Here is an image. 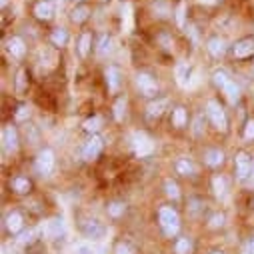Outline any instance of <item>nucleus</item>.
Segmentation results:
<instances>
[{
	"label": "nucleus",
	"mask_w": 254,
	"mask_h": 254,
	"mask_svg": "<svg viewBox=\"0 0 254 254\" xmlns=\"http://www.w3.org/2000/svg\"><path fill=\"white\" fill-rule=\"evenodd\" d=\"M102 146H104V140H102L100 136H92V138L84 144V148H82L84 160H94V158H98L100 152H102Z\"/></svg>",
	"instance_id": "8"
},
{
	"label": "nucleus",
	"mask_w": 254,
	"mask_h": 254,
	"mask_svg": "<svg viewBox=\"0 0 254 254\" xmlns=\"http://www.w3.org/2000/svg\"><path fill=\"white\" fill-rule=\"evenodd\" d=\"M206 112H208V118L212 120V124L216 126V128H218L220 132H224V130L228 128V118H226V112H224V108H222L216 100H208V104H206Z\"/></svg>",
	"instance_id": "2"
},
{
	"label": "nucleus",
	"mask_w": 254,
	"mask_h": 254,
	"mask_svg": "<svg viewBox=\"0 0 254 254\" xmlns=\"http://www.w3.org/2000/svg\"><path fill=\"white\" fill-rule=\"evenodd\" d=\"M252 178H254V166H252Z\"/></svg>",
	"instance_id": "47"
},
{
	"label": "nucleus",
	"mask_w": 254,
	"mask_h": 254,
	"mask_svg": "<svg viewBox=\"0 0 254 254\" xmlns=\"http://www.w3.org/2000/svg\"><path fill=\"white\" fill-rule=\"evenodd\" d=\"M32 240H34V230L22 232V234H20V238H18V242H20V244H28V242H32Z\"/></svg>",
	"instance_id": "39"
},
{
	"label": "nucleus",
	"mask_w": 254,
	"mask_h": 254,
	"mask_svg": "<svg viewBox=\"0 0 254 254\" xmlns=\"http://www.w3.org/2000/svg\"><path fill=\"white\" fill-rule=\"evenodd\" d=\"M176 78H178V84L182 88H186L190 84V78H192V66L186 64V62H182V64H178L176 68Z\"/></svg>",
	"instance_id": "14"
},
{
	"label": "nucleus",
	"mask_w": 254,
	"mask_h": 254,
	"mask_svg": "<svg viewBox=\"0 0 254 254\" xmlns=\"http://www.w3.org/2000/svg\"><path fill=\"white\" fill-rule=\"evenodd\" d=\"M184 10H186V6L180 4L178 6V24H184Z\"/></svg>",
	"instance_id": "44"
},
{
	"label": "nucleus",
	"mask_w": 254,
	"mask_h": 254,
	"mask_svg": "<svg viewBox=\"0 0 254 254\" xmlns=\"http://www.w3.org/2000/svg\"><path fill=\"white\" fill-rule=\"evenodd\" d=\"M114 250H116V254H134V250L128 242H118Z\"/></svg>",
	"instance_id": "36"
},
{
	"label": "nucleus",
	"mask_w": 254,
	"mask_h": 254,
	"mask_svg": "<svg viewBox=\"0 0 254 254\" xmlns=\"http://www.w3.org/2000/svg\"><path fill=\"white\" fill-rule=\"evenodd\" d=\"M74 254H92V250H90L88 244H80V246L74 248Z\"/></svg>",
	"instance_id": "42"
},
{
	"label": "nucleus",
	"mask_w": 254,
	"mask_h": 254,
	"mask_svg": "<svg viewBox=\"0 0 254 254\" xmlns=\"http://www.w3.org/2000/svg\"><path fill=\"white\" fill-rule=\"evenodd\" d=\"M124 208H126V206H124L122 202H112V204L108 206V214H110V216H120V214L124 212Z\"/></svg>",
	"instance_id": "35"
},
{
	"label": "nucleus",
	"mask_w": 254,
	"mask_h": 254,
	"mask_svg": "<svg viewBox=\"0 0 254 254\" xmlns=\"http://www.w3.org/2000/svg\"><path fill=\"white\" fill-rule=\"evenodd\" d=\"M16 88L18 90H24V70L18 72V78H16Z\"/></svg>",
	"instance_id": "43"
},
{
	"label": "nucleus",
	"mask_w": 254,
	"mask_h": 254,
	"mask_svg": "<svg viewBox=\"0 0 254 254\" xmlns=\"http://www.w3.org/2000/svg\"><path fill=\"white\" fill-rule=\"evenodd\" d=\"M10 186H12L14 192H18V194H26V192H30V188H32L30 180L24 178V176H16V178H12Z\"/></svg>",
	"instance_id": "19"
},
{
	"label": "nucleus",
	"mask_w": 254,
	"mask_h": 254,
	"mask_svg": "<svg viewBox=\"0 0 254 254\" xmlns=\"http://www.w3.org/2000/svg\"><path fill=\"white\" fill-rule=\"evenodd\" d=\"M174 250H176V254H188L192 250V242H190V238H178Z\"/></svg>",
	"instance_id": "31"
},
{
	"label": "nucleus",
	"mask_w": 254,
	"mask_h": 254,
	"mask_svg": "<svg viewBox=\"0 0 254 254\" xmlns=\"http://www.w3.org/2000/svg\"><path fill=\"white\" fill-rule=\"evenodd\" d=\"M30 116V108L28 106H20L18 112H16V120H26Z\"/></svg>",
	"instance_id": "40"
},
{
	"label": "nucleus",
	"mask_w": 254,
	"mask_h": 254,
	"mask_svg": "<svg viewBox=\"0 0 254 254\" xmlns=\"http://www.w3.org/2000/svg\"><path fill=\"white\" fill-rule=\"evenodd\" d=\"M168 98H156V100H152L150 104H148V116L150 118H158V116H162V112L168 108Z\"/></svg>",
	"instance_id": "17"
},
{
	"label": "nucleus",
	"mask_w": 254,
	"mask_h": 254,
	"mask_svg": "<svg viewBox=\"0 0 254 254\" xmlns=\"http://www.w3.org/2000/svg\"><path fill=\"white\" fill-rule=\"evenodd\" d=\"M222 90H224L226 98H228L232 104H236V102H238V98H240V86H238L234 80H230V82H228V84H226Z\"/></svg>",
	"instance_id": "23"
},
{
	"label": "nucleus",
	"mask_w": 254,
	"mask_h": 254,
	"mask_svg": "<svg viewBox=\"0 0 254 254\" xmlns=\"http://www.w3.org/2000/svg\"><path fill=\"white\" fill-rule=\"evenodd\" d=\"M50 40H52L54 46H64V44L68 42V32H66L64 28H56V30L52 32Z\"/></svg>",
	"instance_id": "26"
},
{
	"label": "nucleus",
	"mask_w": 254,
	"mask_h": 254,
	"mask_svg": "<svg viewBox=\"0 0 254 254\" xmlns=\"http://www.w3.org/2000/svg\"><path fill=\"white\" fill-rule=\"evenodd\" d=\"M36 170L40 172V174H50L52 172V168H54V152L52 150H48V148H44V150H40L38 152V156H36Z\"/></svg>",
	"instance_id": "6"
},
{
	"label": "nucleus",
	"mask_w": 254,
	"mask_h": 254,
	"mask_svg": "<svg viewBox=\"0 0 254 254\" xmlns=\"http://www.w3.org/2000/svg\"><path fill=\"white\" fill-rule=\"evenodd\" d=\"M110 50H112V38L108 34H102L100 40H98V54L100 56H106Z\"/></svg>",
	"instance_id": "30"
},
{
	"label": "nucleus",
	"mask_w": 254,
	"mask_h": 254,
	"mask_svg": "<svg viewBox=\"0 0 254 254\" xmlns=\"http://www.w3.org/2000/svg\"><path fill=\"white\" fill-rule=\"evenodd\" d=\"M90 46H92V36H90L88 32H84V34L80 36V40H78V54H80L82 58H86L88 52H90Z\"/></svg>",
	"instance_id": "24"
},
{
	"label": "nucleus",
	"mask_w": 254,
	"mask_h": 254,
	"mask_svg": "<svg viewBox=\"0 0 254 254\" xmlns=\"http://www.w3.org/2000/svg\"><path fill=\"white\" fill-rule=\"evenodd\" d=\"M104 76H106L108 90H110V92H116V90L120 88V70H118L116 66H108L106 72H104Z\"/></svg>",
	"instance_id": "15"
},
{
	"label": "nucleus",
	"mask_w": 254,
	"mask_h": 254,
	"mask_svg": "<svg viewBox=\"0 0 254 254\" xmlns=\"http://www.w3.org/2000/svg\"><path fill=\"white\" fill-rule=\"evenodd\" d=\"M2 148L4 154H12L18 148V132L14 130V126H4L2 130Z\"/></svg>",
	"instance_id": "7"
},
{
	"label": "nucleus",
	"mask_w": 254,
	"mask_h": 254,
	"mask_svg": "<svg viewBox=\"0 0 254 254\" xmlns=\"http://www.w3.org/2000/svg\"><path fill=\"white\" fill-rule=\"evenodd\" d=\"M84 130L86 132H96V130H100L102 128V116H92V118H88V120H84Z\"/></svg>",
	"instance_id": "28"
},
{
	"label": "nucleus",
	"mask_w": 254,
	"mask_h": 254,
	"mask_svg": "<svg viewBox=\"0 0 254 254\" xmlns=\"http://www.w3.org/2000/svg\"><path fill=\"white\" fill-rule=\"evenodd\" d=\"M88 14H90V8H88V6H76V8L70 12V18H72V22L80 24V22H84V20L88 18Z\"/></svg>",
	"instance_id": "27"
},
{
	"label": "nucleus",
	"mask_w": 254,
	"mask_h": 254,
	"mask_svg": "<svg viewBox=\"0 0 254 254\" xmlns=\"http://www.w3.org/2000/svg\"><path fill=\"white\" fill-rule=\"evenodd\" d=\"M44 234L48 238H60L64 234V222H62V218H50L44 224Z\"/></svg>",
	"instance_id": "10"
},
{
	"label": "nucleus",
	"mask_w": 254,
	"mask_h": 254,
	"mask_svg": "<svg viewBox=\"0 0 254 254\" xmlns=\"http://www.w3.org/2000/svg\"><path fill=\"white\" fill-rule=\"evenodd\" d=\"M212 254H222V252H212Z\"/></svg>",
	"instance_id": "49"
},
{
	"label": "nucleus",
	"mask_w": 254,
	"mask_h": 254,
	"mask_svg": "<svg viewBox=\"0 0 254 254\" xmlns=\"http://www.w3.org/2000/svg\"><path fill=\"white\" fill-rule=\"evenodd\" d=\"M34 14L40 20H50L54 16V4L50 0H40V2H36V6H34Z\"/></svg>",
	"instance_id": "11"
},
{
	"label": "nucleus",
	"mask_w": 254,
	"mask_h": 254,
	"mask_svg": "<svg viewBox=\"0 0 254 254\" xmlns=\"http://www.w3.org/2000/svg\"><path fill=\"white\" fill-rule=\"evenodd\" d=\"M212 188H214V194L218 198H224L226 196V178L224 176H214L212 178Z\"/></svg>",
	"instance_id": "25"
},
{
	"label": "nucleus",
	"mask_w": 254,
	"mask_h": 254,
	"mask_svg": "<svg viewBox=\"0 0 254 254\" xmlns=\"http://www.w3.org/2000/svg\"><path fill=\"white\" fill-rule=\"evenodd\" d=\"M74 2H82V0H74Z\"/></svg>",
	"instance_id": "48"
},
{
	"label": "nucleus",
	"mask_w": 254,
	"mask_h": 254,
	"mask_svg": "<svg viewBox=\"0 0 254 254\" xmlns=\"http://www.w3.org/2000/svg\"><path fill=\"white\" fill-rule=\"evenodd\" d=\"M8 4V0H2V6H6Z\"/></svg>",
	"instance_id": "46"
},
{
	"label": "nucleus",
	"mask_w": 254,
	"mask_h": 254,
	"mask_svg": "<svg viewBox=\"0 0 254 254\" xmlns=\"http://www.w3.org/2000/svg\"><path fill=\"white\" fill-rule=\"evenodd\" d=\"M224 224V214H214L212 218H210V226L212 228H220Z\"/></svg>",
	"instance_id": "38"
},
{
	"label": "nucleus",
	"mask_w": 254,
	"mask_h": 254,
	"mask_svg": "<svg viewBox=\"0 0 254 254\" xmlns=\"http://www.w3.org/2000/svg\"><path fill=\"white\" fill-rule=\"evenodd\" d=\"M158 222L166 236H174L180 230V216L172 206H162L158 210Z\"/></svg>",
	"instance_id": "1"
},
{
	"label": "nucleus",
	"mask_w": 254,
	"mask_h": 254,
	"mask_svg": "<svg viewBox=\"0 0 254 254\" xmlns=\"http://www.w3.org/2000/svg\"><path fill=\"white\" fill-rule=\"evenodd\" d=\"M204 160L208 166H220L224 162V152L220 148H210V150H206Z\"/></svg>",
	"instance_id": "20"
},
{
	"label": "nucleus",
	"mask_w": 254,
	"mask_h": 254,
	"mask_svg": "<svg viewBox=\"0 0 254 254\" xmlns=\"http://www.w3.org/2000/svg\"><path fill=\"white\" fill-rule=\"evenodd\" d=\"M136 84H138L140 92H142L144 96H148V98H154V96L158 94V82H156V78L150 76L148 72H140V74L136 76Z\"/></svg>",
	"instance_id": "5"
},
{
	"label": "nucleus",
	"mask_w": 254,
	"mask_h": 254,
	"mask_svg": "<svg viewBox=\"0 0 254 254\" xmlns=\"http://www.w3.org/2000/svg\"><path fill=\"white\" fill-rule=\"evenodd\" d=\"M22 224H24V218H22L20 212H10V214L6 216V230H8L10 234L20 232V230H22Z\"/></svg>",
	"instance_id": "16"
},
{
	"label": "nucleus",
	"mask_w": 254,
	"mask_h": 254,
	"mask_svg": "<svg viewBox=\"0 0 254 254\" xmlns=\"http://www.w3.org/2000/svg\"><path fill=\"white\" fill-rule=\"evenodd\" d=\"M188 122V114H186V108L184 106H176L172 110V124L176 126V128H184Z\"/></svg>",
	"instance_id": "21"
},
{
	"label": "nucleus",
	"mask_w": 254,
	"mask_h": 254,
	"mask_svg": "<svg viewBox=\"0 0 254 254\" xmlns=\"http://www.w3.org/2000/svg\"><path fill=\"white\" fill-rule=\"evenodd\" d=\"M202 128H204V126H202V114H198L196 120H194V134L200 136L202 134Z\"/></svg>",
	"instance_id": "41"
},
{
	"label": "nucleus",
	"mask_w": 254,
	"mask_h": 254,
	"mask_svg": "<svg viewBox=\"0 0 254 254\" xmlns=\"http://www.w3.org/2000/svg\"><path fill=\"white\" fill-rule=\"evenodd\" d=\"M208 2H214V0H208Z\"/></svg>",
	"instance_id": "50"
},
{
	"label": "nucleus",
	"mask_w": 254,
	"mask_h": 254,
	"mask_svg": "<svg viewBox=\"0 0 254 254\" xmlns=\"http://www.w3.org/2000/svg\"><path fill=\"white\" fill-rule=\"evenodd\" d=\"M164 190H166V196H168V198H172V200H176V198L180 196L178 184H176L174 180H166V182H164Z\"/></svg>",
	"instance_id": "32"
},
{
	"label": "nucleus",
	"mask_w": 254,
	"mask_h": 254,
	"mask_svg": "<svg viewBox=\"0 0 254 254\" xmlns=\"http://www.w3.org/2000/svg\"><path fill=\"white\" fill-rule=\"evenodd\" d=\"M152 10H154V16H160V18H164V16H168V14H170V10H168V4H166V2H156V4L152 6Z\"/></svg>",
	"instance_id": "34"
},
{
	"label": "nucleus",
	"mask_w": 254,
	"mask_h": 254,
	"mask_svg": "<svg viewBox=\"0 0 254 254\" xmlns=\"http://www.w3.org/2000/svg\"><path fill=\"white\" fill-rule=\"evenodd\" d=\"M82 232L88 238H100V236H104V226L98 220H84L82 222Z\"/></svg>",
	"instance_id": "12"
},
{
	"label": "nucleus",
	"mask_w": 254,
	"mask_h": 254,
	"mask_svg": "<svg viewBox=\"0 0 254 254\" xmlns=\"http://www.w3.org/2000/svg\"><path fill=\"white\" fill-rule=\"evenodd\" d=\"M176 170H178V174H182V176H190V174H194V164H192V160H188V158H178L176 160Z\"/></svg>",
	"instance_id": "22"
},
{
	"label": "nucleus",
	"mask_w": 254,
	"mask_h": 254,
	"mask_svg": "<svg viewBox=\"0 0 254 254\" xmlns=\"http://www.w3.org/2000/svg\"><path fill=\"white\" fill-rule=\"evenodd\" d=\"M230 80H232V78L228 76V72H226V70H214V74H212V82H214L220 90H222Z\"/></svg>",
	"instance_id": "29"
},
{
	"label": "nucleus",
	"mask_w": 254,
	"mask_h": 254,
	"mask_svg": "<svg viewBox=\"0 0 254 254\" xmlns=\"http://www.w3.org/2000/svg\"><path fill=\"white\" fill-rule=\"evenodd\" d=\"M132 146H134V152H136L140 158L152 154V150H154L152 138H150L148 134H144V132H134V134H132Z\"/></svg>",
	"instance_id": "4"
},
{
	"label": "nucleus",
	"mask_w": 254,
	"mask_h": 254,
	"mask_svg": "<svg viewBox=\"0 0 254 254\" xmlns=\"http://www.w3.org/2000/svg\"><path fill=\"white\" fill-rule=\"evenodd\" d=\"M124 112H126V98L120 96V98L116 100V104H114V118H116V120H122V118H124Z\"/></svg>",
	"instance_id": "33"
},
{
	"label": "nucleus",
	"mask_w": 254,
	"mask_h": 254,
	"mask_svg": "<svg viewBox=\"0 0 254 254\" xmlns=\"http://www.w3.org/2000/svg\"><path fill=\"white\" fill-rule=\"evenodd\" d=\"M208 52H210L212 56H216V58L224 56V52H226V42H224L220 36H212V38L208 40Z\"/></svg>",
	"instance_id": "18"
},
{
	"label": "nucleus",
	"mask_w": 254,
	"mask_h": 254,
	"mask_svg": "<svg viewBox=\"0 0 254 254\" xmlns=\"http://www.w3.org/2000/svg\"><path fill=\"white\" fill-rule=\"evenodd\" d=\"M252 158L246 154V152H238L236 156H234V168H236V178L240 180V182H244V180H248V176L252 174Z\"/></svg>",
	"instance_id": "3"
},
{
	"label": "nucleus",
	"mask_w": 254,
	"mask_h": 254,
	"mask_svg": "<svg viewBox=\"0 0 254 254\" xmlns=\"http://www.w3.org/2000/svg\"><path fill=\"white\" fill-rule=\"evenodd\" d=\"M232 54L234 58H248L254 54V38L246 36V38H240L234 46H232Z\"/></svg>",
	"instance_id": "9"
},
{
	"label": "nucleus",
	"mask_w": 254,
	"mask_h": 254,
	"mask_svg": "<svg viewBox=\"0 0 254 254\" xmlns=\"http://www.w3.org/2000/svg\"><path fill=\"white\" fill-rule=\"evenodd\" d=\"M244 138L246 140H252L254 138V120H248L246 126H244Z\"/></svg>",
	"instance_id": "37"
},
{
	"label": "nucleus",
	"mask_w": 254,
	"mask_h": 254,
	"mask_svg": "<svg viewBox=\"0 0 254 254\" xmlns=\"http://www.w3.org/2000/svg\"><path fill=\"white\" fill-rule=\"evenodd\" d=\"M6 48H8V52H10L14 58H22V56H24V52H26V44H24V40H22V38H18V36L8 38Z\"/></svg>",
	"instance_id": "13"
},
{
	"label": "nucleus",
	"mask_w": 254,
	"mask_h": 254,
	"mask_svg": "<svg viewBox=\"0 0 254 254\" xmlns=\"http://www.w3.org/2000/svg\"><path fill=\"white\" fill-rule=\"evenodd\" d=\"M246 254H254V238L248 242V246H246Z\"/></svg>",
	"instance_id": "45"
}]
</instances>
